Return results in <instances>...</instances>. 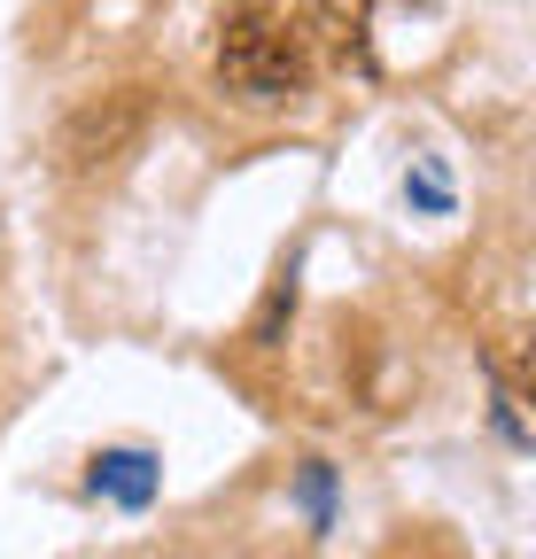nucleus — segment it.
<instances>
[{
    "instance_id": "5",
    "label": "nucleus",
    "mask_w": 536,
    "mask_h": 559,
    "mask_svg": "<svg viewBox=\"0 0 536 559\" xmlns=\"http://www.w3.org/2000/svg\"><path fill=\"white\" fill-rule=\"evenodd\" d=\"M288 311H296V272H281V280H273V296H264V311H257V326H249V334H257V342H281V319H288Z\"/></svg>"
},
{
    "instance_id": "6",
    "label": "nucleus",
    "mask_w": 536,
    "mask_h": 559,
    "mask_svg": "<svg viewBox=\"0 0 536 559\" xmlns=\"http://www.w3.org/2000/svg\"><path fill=\"white\" fill-rule=\"evenodd\" d=\"M303 506H311V521H319V528L334 521V466H319V459L303 466Z\"/></svg>"
},
{
    "instance_id": "3",
    "label": "nucleus",
    "mask_w": 536,
    "mask_h": 559,
    "mask_svg": "<svg viewBox=\"0 0 536 559\" xmlns=\"http://www.w3.org/2000/svg\"><path fill=\"white\" fill-rule=\"evenodd\" d=\"M373 9H381V0H311V24L303 32H311V47L326 62L373 79Z\"/></svg>"
},
{
    "instance_id": "1",
    "label": "nucleus",
    "mask_w": 536,
    "mask_h": 559,
    "mask_svg": "<svg viewBox=\"0 0 536 559\" xmlns=\"http://www.w3.org/2000/svg\"><path fill=\"white\" fill-rule=\"evenodd\" d=\"M311 79V55H303V32L281 24L273 9H234L226 16V39H218V86L234 102H257L273 109L288 94H303Z\"/></svg>"
},
{
    "instance_id": "4",
    "label": "nucleus",
    "mask_w": 536,
    "mask_h": 559,
    "mask_svg": "<svg viewBox=\"0 0 536 559\" xmlns=\"http://www.w3.org/2000/svg\"><path fill=\"white\" fill-rule=\"evenodd\" d=\"M94 489H102V498H117L124 513H141V506L156 498V459H148V451H102V459H94Z\"/></svg>"
},
{
    "instance_id": "7",
    "label": "nucleus",
    "mask_w": 536,
    "mask_h": 559,
    "mask_svg": "<svg viewBox=\"0 0 536 559\" xmlns=\"http://www.w3.org/2000/svg\"><path fill=\"white\" fill-rule=\"evenodd\" d=\"M405 194H413L420 210H451V187H443L436 171H413V179H405Z\"/></svg>"
},
{
    "instance_id": "2",
    "label": "nucleus",
    "mask_w": 536,
    "mask_h": 559,
    "mask_svg": "<svg viewBox=\"0 0 536 559\" xmlns=\"http://www.w3.org/2000/svg\"><path fill=\"white\" fill-rule=\"evenodd\" d=\"M141 117H148V102L141 94H102V102H86L71 124L55 132V164L62 171H102V164H117L132 140H141Z\"/></svg>"
}]
</instances>
